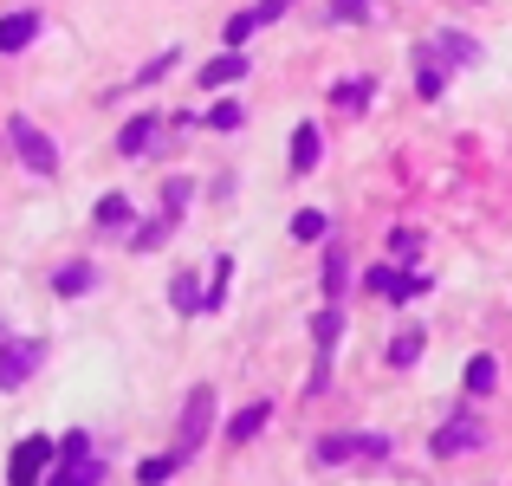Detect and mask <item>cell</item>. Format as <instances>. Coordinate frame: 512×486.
Returning <instances> with one entry per match:
<instances>
[{
	"mask_svg": "<svg viewBox=\"0 0 512 486\" xmlns=\"http://www.w3.org/2000/svg\"><path fill=\"white\" fill-rule=\"evenodd\" d=\"M350 454H357V435H325V441H318V461H325V467L350 461Z\"/></svg>",
	"mask_w": 512,
	"mask_h": 486,
	"instance_id": "obj_21",
	"label": "cell"
},
{
	"mask_svg": "<svg viewBox=\"0 0 512 486\" xmlns=\"http://www.w3.org/2000/svg\"><path fill=\"white\" fill-rule=\"evenodd\" d=\"M169 299H175V312H182V318H201V312H208V299H201V286H195V273H175V286H169Z\"/></svg>",
	"mask_w": 512,
	"mask_h": 486,
	"instance_id": "obj_14",
	"label": "cell"
},
{
	"mask_svg": "<svg viewBox=\"0 0 512 486\" xmlns=\"http://www.w3.org/2000/svg\"><path fill=\"white\" fill-rule=\"evenodd\" d=\"M253 26H260V7L234 13V20H227V46H247V39H253Z\"/></svg>",
	"mask_w": 512,
	"mask_h": 486,
	"instance_id": "obj_23",
	"label": "cell"
},
{
	"mask_svg": "<svg viewBox=\"0 0 512 486\" xmlns=\"http://www.w3.org/2000/svg\"><path fill=\"white\" fill-rule=\"evenodd\" d=\"M370 13V0H331V20H363Z\"/></svg>",
	"mask_w": 512,
	"mask_h": 486,
	"instance_id": "obj_30",
	"label": "cell"
},
{
	"mask_svg": "<svg viewBox=\"0 0 512 486\" xmlns=\"http://www.w3.org/2000/svg\"><path fill=\"white\" fill-rule=\"evenodd\" d=\"M208 124H214V130H240V104H214Z\"/></svg>",
	"mask_w": 512,
	"mask_h": 486,
	"instance_id": "obj_28",
	"label": "cell"
},
{
	"mask_svg": "<svg viewBox=\"0 0 512 486\" xmlns=\"http://www.w3.org/2000/svg\"><path fill=\"white\" fill-rule=\"evenodd\" d=\"M182 461H188L182 448H175V454H156V461H143V467H137V480H143V486H163V480H169Z\"/></svg>",
	"mask_w": 512,
	"mask_h": 486,
	"instance_id": "obj_16",
	"label": "cell"
},
{
	"mask_svg": "<svg viewBox=\"0 0 512 486\" xmlns=\"http://www.w3.org/2000/svg\"><path fill=\"white\" fill-rule=\"evenodd\" d=\"M163 195H169V214H182V208H188V195H195V182H182V175H175Z\"/></svg>",
	"mask_w": 512,
	"mask_h": 486,
	"instance_id": "obj_29",
	"label": "cell"
},
{
	"mask_svg": "<svg viewBox=\"0 0 512 486\" xmlns=\"http://www.w3.org/2000/svg\"><path fill=\"white\" fill-rule=\"evenodd\" d=\"M493 383H500V363H493V357H474V363H467V396H487Z\"/></svg>",
	"mask_w": 512,
	"mask_h": 486,
	"instance_id": "obj_17",
	"label": "cell"
},
{
	"mask_svg": "<svg viewBox=\"0 0 512 486\" xmlns=\"http://www.w3.org/2000/svg\"><path fill=\"white\" fill-rule=\"evenodd\" d=\"M7 143H13V156H20L33 175H52V169H59V150H52V137L33 124V117H7Z\"/></svg>",
	"mask_w": 512,
	"mask_h": 486,
	"instance_id": "obj_1",
	"label": "cell"
},
{
	"mask_svg": "<svg viewBox=\"0 0 512 486\" xmlns=\"http://www.w3.org/2000/svg\"><path fill=\"white\" fill-rule=\"evenodd\" d=\"M39 363H46V344H39V337H7V344H0V389H20Z\"/></svg>",
	"mask_w": 512,
	"mask_h": 486,
	"instance_id": "obj_2",
	"label": "cell"
},
{
	"mask_svg": "<svg viewBox=\"0 0 512 486\" xmlns=\"http://www.w3.org/2000/svg\"><path fill=\"white\" fill-rule=\"evenodd\" d=\"M39 39V13H7L0 20V52H26Z\"/></svg>",
	"mask_w": 512,
	"mask_h": 486,
	"instance_id": "obj_10",
	"label": "cell"
},
{
	"mask_svg": "<svg viewBox=\"0 0 512 486\" xmlns=\"http://www.w3.org/2000/svg\"><path fill=\"white\" fill-rule=\"evenodd\" d=\"M156 130H163V124H156V111L130 117V124H124V137H117V150H124V156H143V150L156 143Z\"/></svg>",
	"mask_w": 512,
	"mask_h": 486,
	"instance_id": "obj_13",
	"label": "cell"
},
{
	"mask_svg": "<svg viewBox=\"0 0 512 486\" xmlns=\"http://www.w3.org/2000/svg\"><path fill=\"white\" fill-rule=\"evenodd\" d=\"M422 344H428V337H422V331H402V337H396V344H389V363H396V370H409V363H415V357H422Z\"/></svg>",
	"mask_w": 512,
	"mask_h": 486,
	"instance_id": "obj_20",
	"label": "cell"
},
{
	"mask_svg": "<svg viewBox=\"0 0 512 486\" xmlns=\"http://www.w3.org/2000/svg\"><path fill=\"white\" fill-rule=\"evenodd\" d=\"M266 422H273V402H247V409H240L234 422H227V441H234V448H247V441L260 435Z\"/></svg>",
	"mask_w": 512,
	"mask_h": 486,
	"instance_id": "obj_9",
	"label": "cell"
},
{
	"mask_svg": "<svg viewBox=\"0 0 512 486\" xmlns=\"http://www.w3.org/2000/svg\"><path fill=\"white\" fill-rule=\"evenodd\" d=\"M441 52H448L454 65H474L480 59V46H474V39H461V33H441Z\"/></svg>",
	"mask_w": 512,
	"mask_h": 486,
	"instance_id": "obj_25",
	"label": "cell"
},
{
	"mask_svg": "<svg viewBox=\"0 0 512 486\" xmlns=\"http://www.w3.org/2000/svg\"><path fill=\"white\" fill-rule=\"evenodd\" d=\"M91 266L85 260H72V266H59V273H52V292H59V299H78V292H91Z\"/></svg>",
	"mask_w": 512,
	"mask_h": 486,
	"instance_id": "obj_15",
	"label": "cell"
},
{
	"mask_svg": "<svg viewBox=\"0 0 512 486\" xmlns=\"http://www.w3.org/2000/svg\"><path fill=\"white\" fill-rule=\"evenodd\" d=\"M344 279H350V260H344V247H331V253H325V299H338Z\"/></svg>",
	"mask_w": 512,
	"mask_h": 486,
	"instance_id": "obj_19",
	"label": "cell"
},
{
	"mask_svg": "<svg viewBox=\"0 0 512 486\" xmlns=\"http://www.w3.org/2000/svg\"><path fill=\"white\" fill-rule=\"evenodd\" d=\"M85 454H91V435H85V428H72V435L59 441V461H52V467H65V461H85Z\"/></svg>",
	"mask_w": 512,
	"mask_h": 486,
	"instance_id": "obj_26",
	"label": "cell"
},
{
	"mask_svg": "<svg viewBox=\"0 0 512 486\" xmlns=\"http://www.w3.org/2000/svg\"><path fill=\"white\" fill-rule=\"evenodd\" d=\"M52 486H104V461H98V454H85V461L52 467Z\"/></svg>",
	"mask_w": 512,
	"mask_h": 486,
	"instance_id": "obj_11",
	"label": "cell"
},
{
	"mask_svg": "<svg viewBox=\"0 0 512 486\" xmlns=\"http://www.w3.org/2000/svg\"><path fill=\"white\" fill-rule=\"evenodd\" d=\"M98 227H130V201L124 195H104L98 201Z\"/></svg>",
	"mask_w": 512,
	"mask_h": 486,
	"instance_id": "obj_22",
	"label": "cell"
},
{
	"mask_svg": "<svg viewBox=\"0 0 512 486\" xmlns=\"http://www.w3.org/2000/svg\"><path fill=\"white\" fill-rule=\"evenodd\" d=\"M52 461H59V448H52L46 435H26L20 448H13V461H7V486H33Z\"/></svg>",
	"mask_w": 512,
	"mask_h": 486,
	"instance_id": "obj_3",
	"label": "cell"
},
{
	"mask_svg": "<svg viewBox=\"0 0 512 486\" xmlns=\"http://www.w3.org/2000/svg\"><path fill=\"white\" fill-rule=\"evenodd\" d=\"M292 240H325V214H318V208L292 214Z\"/></svg>",
	"mask_w": 512,
	"mask_h": 486,
	"instance_id": "obj_24",
	"label": "cell"
},
{
	"mask_svg": "<svg viewBox=\"0 0 512 486\" xmlns=\"http://www.w3.org/2000/svg\"><path fill=\"white\" fill-rule=\"evenodd\" d=\"M169 227H175V214H163V221H143V227H137V234H130V247H137V253H150V247H163V240H169Z\"/></svg>",
	"mask_w": 512,
	"mask_h": 486,
	"instance_id": "obj_18",
	"label": "cell"
},
{
	"mask_svg": "<svg viewBox=\"0 0 512 486\" xmlns=\"http://www.w3.org/2000/svg\"><path fill=\"white\" fill-rule=\"evenodd\" d=\"M318 156H325V137H318L312 124H299V130H292V175L318 169Z\"/></svg>",
	"mask_w": 512,
	"mask_h": 486,
	"instance_id": "obj_12",
	"label": "cell"
},
{
	"mask_svg": "<svg viewBox=\"0 0 512 486\" xmlns=\"http://www.w3.org/2000/svg\"><path fill=\"white\" fill-rule=\"evenodd\" d=\"M208 422H214V389H195V396H188V409H182V441H175V448L195 454L201 435H208Z\"/></svg>",
	"mask_w": 512,
	"mask_h": 486,
	"instance_id": "obj_5",
	"label": "cell"
},
{
	"mask_svg": "<svg viewBox=\"0 0 512 486\" xmlns=\"http://www.w3.org/2000/svg\"><path fill=\"white\" fill-rule=\"evenodd\" d=\"M338 104H344V111H363V104H370V78H363V85H357V78H344V85H338Z\"/></svg>",
	"mask_w": 512,
	"mask_h": 486,
	"instance_id": "obj_27",
	"label": "cell"
},
{
	"mask_svg": "<svg viewBox=\"0 0 512 486\" xmlns=\"http://www.w3.org/2000/svg\"><path fill=\"white\" fill-rule=\"evenodd\" d=\"M480 441H487V428H480V422H467V415H461V422L435 428V441H428V448H435L441 461H454V454H474Z\"/></svg>",
	"mask_w": 512,
	"mask_h": 486,
	"instance_id": "obj_6",
	"label": "cell"
},
{
	"mask_svg": "<svg viewBox=\"0 0 512 486\" xmlns=\"http://www.w3.org/2000/svg\"><path fill=\"white\" fill-rule=\"evenodd\" d=\"M422 98H441V65H422Z\"/></svg>",
	"mask_w": 512,
	"mask_h": 486,
	"instance_id": "obj_31",
	"label": "cell"
},
{
	"mask_svg": "<svg viewBox=\"0 0 512 486\" xmlns=\"http://www.w3.org/2000/svg\"><path fill=\"white\" fill-rule=\"evenodd\" d=\"M312 337H318V370H312V389H325V376H331V344L344 337V312H338V305H325V312L312 318Z\"/></svg>",
	"mask_w": 512,
	"mask_h": 486,
	"instance_id": "obj_4",
	"label": "cell"
},
{
	"mask_svg": "<svg viewBox=\"0 0 512 486\" xmlns=\"http://www.w3.org/2000/svg\"><path fill=\"white\" fill-rule=\"evenodd\" d=\"M234 78H247V52H221V59L201 65V91H221V85H234Z\"/></svg>",
	"mask_w": 512,
	"mask_h": 486,
	"instance_id": "obj_8",
	"label": "cell"
},
{
	"mask_svg": "<svg viewBox=\"0 0 512 486\" xmlns=\"http://www.w3.org/2000/svg\"><path fill=\"white\" fill-rule=\"evenodd\" d=\"M363 286H370V292H383V299H396V305H409L415 292L428 286V279H402V273H389V266H370V273H363Z\"/></svg>",
	"mask_w": 512,
	"mask_h": 486,
	"instance_id": "obj_7",
	"label": "cell"
}]
</instances>
